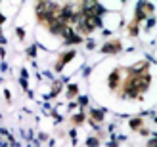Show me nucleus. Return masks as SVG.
I'll use <instances>...</instances> for the list:
<instances>
[{
	"label": "nucleus",
	"mask_w": 157,
	"mask_h": 147,
	"mask_svg": "<svg viewBox=\"0 0 157 147\" xmlns=\"http://www.w3.org/2000/svg\"><path fill=\"white\" fill-rule=\"evenodd\" d=\"M102 50L105 52V54H113V52H119L121 50V42H108V44H105L104 48H102Z\"/></svg>",
	"instance_id": "1"
},
{
	"label": "nucleus",
	"mask_w": 157,
	"mask_h": 147,
	"mask_svg": "<svg viewBox=\"0 0 157 147\" xmlns=\"http://www.w3.org/2000/svg\"><path fill=\"white\" fill-rule=\"evenodd\" d=\"M73 55H75V52H67V54H63V55H61V59L58 61V69H61V67H63V63L69 61L71 58H73Z\"/></svg>",
	"instance_id": "2"
},
{
	"label": "nucleus",
	"mask_w": 157,
	"mask_h": 147,
	"mask_svg": "<svg viewBox=\"0 0 157 147\" xmlns=\"http://www.w3.org/2000/svg\"><path fill=\"white\" fill-rule=\"evenodd\" d=\"M115 86H119V73L117 71L111 73V76H109V88H115Z\"/></svg>",
	"instance_id": "3"
},
{
	"label": "nucleus",
	"mask_w": 157,
	"mask_h": 147,
	"mask_svg": "<svg viewBox=\"0 0 157 147\" xmlns=\"http://www.w3.org/2000/svg\"><path fill=\"white\" fill-rule=\"evenodd\" d=\"M92 117H94L96 121H102V113H98V111H94V113H92Z\"/></svg>",
	"instance_id": "4"
},
{
	"label": "nucleus",
	"mask_w": 157,
	"mask_h": 147,
	"mask_svg": "<svg viewBox=\"0 0 157 147\" xmlns=\"http://www.w3.org/2000/svg\"><path fill=\"white\" fill-rule=\"evenodd\" d=\"M130 124H132V126H134V128H138V126H140V124H142V122H140V121H132V122H130Z\"/></svg>",
	"instance_id": "5"
},
{
	"label": "nucleus",
	"mask_w": 157,
	"mask_h": 147,
	"mask_svg": "<svg viewBox=\"0 0 157 147\" xmlns=\"http://www.w3.org/2000/svg\"><path fill=\"white\" fill-rule=\"evenodd\" d=\"M88 145L90 147H96V139H88Z\"/></svg>",
	"instance_id": "6"
}]
</instances>
